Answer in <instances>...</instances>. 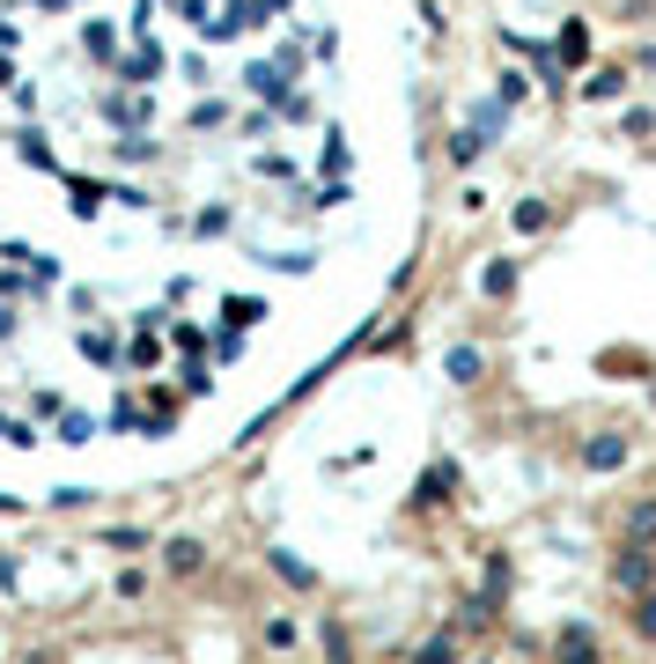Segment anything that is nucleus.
<instances>
[{
	"instance_id": "nucleus-1",
	"label": "nucleus",
	"mask_w": 656,
	"mask_h": 664,
	"mask_svg": "<svg viewBox=\"0 0 656 664\" xmlns=\"http://www.w3.org/2000/svg\"><path fill=\"white\" fill-rule=\"evenodd\" d=\"M207 568H215L207 540H193V532H171V540H163V576H177V584H199Z\"/></svg>"
},
{
	"instance_id": "nucleus-2",
	"label": "nucleus",
	"mask_w": 656,
	"mask_h": 664,
	"mask_svg": "<svg viewBox=\"0 0 656 664\" xmlns=\"http://www.w3.org/2000/svg\"><path fill=\"white\" fill-rule=\"evenodd\" d=\"M612 584L627 590V598H642V590L656 584V554H649V540H627V546H620V562H612Z\"/></svg>"
},
{
	"instance_id": "nucleus-3",
	"label": "nucleus",
	"mask_w": 656,
	"mask_h": 664,
	"mask_svg": "<svg viewBox=\"0 0 656 664\" xmlns=\"http://www.w3.org/2000/svg\"><path fill=\"white\" fill-rule=\"evenodd\" d=\"M627 81H634L627 59H612V67H583L576 97H583V104H620V97H627Z\"/></svg>"
},
{
	"instance_id": "nucleus-4",
	"label": "nucleus",
	"mask_w": 656,
	"mask_h": 664,
	"mask_svg": "<svg viewBox=\"0 0 656 664\" xmlns=\"http://www.w3.org/2000/svg\"><path fill=\"white\" fill-rule=\"evenodd\" d=\"M576 458H583V472H620L634 458V443L620 436V428H598V436H583V450H576Z\"/></svg>"
},
{
	"instance_id": "nucleus-5",
	"label": "nucleus",
	"mask_w": 656,
	"mask_h": 664,
	"mask_svg": "<svg viewBox=\"0 0 656 664\" xmlns=\"http://www.w3.org/2000/svg\"><path fill=\"white\" fill-rule=\"evenodd\" d=\"M554 664H605V650H598V628L590 620H568L554 635Z\"/></svg>"
},
{
	"instance_id": "nucleus-6",
	"label": "nucleus",
	"mask_w": 656,
	"mask_h": 664,
	"mask_svg": "<svg viewBox=\"0 0 656 664\" xmlns=\"http://www.w3.org/2000/svg\"><path fill=\"white\" fill-rule=\"evenodd\" d=\"M97 111H103V126H111V133H147V89H133V97H125V89H111Z\"/></svg>"
},
{
	"instance_id": "nucleus-7",
	"label": "nucleus",
	"mask_w": 656,
	"mask_h": 664,
	"mask_svg": "<svg viewBox=\"0 0 656 664\" xmlns=\"http://www.w3.org/2000/svg\"><path fill=\"white\" fill-rule=\"evenodd\" d=\"M111 67H119V81H133V89H147V81L163 74V45H155V37H141V45H133V52L119 45V59H111Z\"/></svg>"
},
{
	"instance_id": "nucleus-8",
	"label": "nucleus",
	"mask_w": 656,
	"mask_h": 664,
	"mask_svg": "<svg viewBox=\"0 0 656 664\" xmlns=\"http://www.w3.org/2000/svg\"><path fill=\"white\" fill-rule=\"evenodd\" d=\"M450 488H458V466L442 458V466H428L414 480V510H442V502H450Z\"/></svg>"
},
{
	"instance_id": "nucleus-9",
	"label": "nucleus",
	"mask_w": 656,
	"mask_h": 664,
	"mask_svg": "<svg viewBox=\"0 0 656 664\" xmlns=\"http://www.w3.org/2000/svg\"><path fill=\"white\" fill-rule=\"evenodd\" d=\"M81 52H89L97 67H111V59H119V23H111V15H89V23H81Z\"/></svg>"
},
{
	"instance_id": "nucleus-10",
	"label": "nucleus",
	"mask_w": 656,
	"mask_h": 664,
	"mask_svg": "<svg viewBox=\"0 0 656 664\" xmlns=\"http://www.w3.org/2000/svg\"><path fill=\"white\" fill-rule=\"evenodd\" d=\"M266 568H273L288 590H317V568L303 562V554H288V546H266Z\"/></svg>"
},
{
	"instance_id": "nucleus-11",
	"label": "nucleus",
	"mask_w": 656,
	"mask_h": 664,
	"mask_svg": "<svg viewBox=\"0 0 656 664\" xmlns=\"http://www.w3.org/2000/svg\"><path fill=\"white\" fill-rule=\"evenodd\" d=\"M243 89H251V97H259V104L273 111V104L288 97V74L273 67V59H259V67H243Z\"/></svg>"
},
{
	"instance_id": "nucleus-12",
	"label": "nucleus",
	"mask_w": 656,
	"mask_h": 664,
	"mask_svg": "<svg viewBox=\"0 0 656 664\" xmlns=\"http://www.w3.org/2000/svg\"><path fill=\"white\" fill-rule=\"evenodd\" d=\"M510 221H516V237H546V229L560 221V207H554V199H538V193H532V199H516V215H510Z\"/></svg>"
},
{
	"instance_id": "nucleus-13",
	"label": "nucleus",
	"mask_w": 656,
	"mask_h": 664,
	"mask_svg": "<svg viewBox=\"0 0 656 664\" xmlns=\"http://www.w3.org/2000/svg\"><path fill=\"white\" fill-rule=\"evenodd\" d=\"M560 67H590V23L583 15H568V23H560Z\"/></svg>"
},
{
	"instance_id": "nucleus-14",
	"label": "nucleus",
	"mask_w": 656,
	"mask_h": 664,
	"mask_svg": "<svg viewBox=\"0 0 656 664\" xmlns=\"http://www.w3.org/2000/svg\"><path fill=\"white\" fill-rule=\"evenodd\" d=\"M442 369H450V384H480V377H486V355L472 340H458L450 355H442Z\"/></svg>"
},
{
	"instance_id": "nucleus-15",
	"label": "nucleus",
	"mask_w": 656,
	"mask_h": 664,
	"mask_svg": "<svg viewBox=\"0 0 656 664\" xmlns=\"http://www.w3.org/2000/svg\"><path fill=\"white\" fill-rule=\"evenodd\" d=\"M480 295H486V303H510V295H516V259H486V266H480Z\"/></svg>"
},
{
	"instance_id": "nucleus-16",
	"label": "nucleus",
	"mask_w": 656,
	"mask_h": 664,
	"mask_svg": "<svg viewBox=\"0 0 656 664\" xmlns=\"http://www.w3.org/2000/svg\"><path fill=\"white\" fill-rule=\"evenodd\" d=\"M464 126H472V133H480V141L494 148V141H502V126H510V104H502V97H486V104H472V119H464Z\"/></svg>"
},
{
	"instance_id": "nucleus-17",
	"label": "nucleus",
	"mask_w": 656,
	"mask_h": 664,
	"mask_svg": "<svg viewBox=\"0 0 656 664\" xmlns=\"http://www.w3.org/2000/svg\"><path fill=\"white\" fill-rule=\"evenodd\" d=\"M59 177H67V193H74V215H81V221H97V207H103L111 193H103L97 177H81V171H59Z\"/></svg>"
},
{
	"instance_id": "nucleus-18",
	"label": "nucleus",
	"mask_w": 656,
	"mask_h": 664,
	"mask_svg": "<svg viewBox=\"0 0 656 664\" xmlns=\"http://www.w3.org/2000/svg\"><path fill=\"white\" fill-rule=\"evenodd\" d=\"M259 318H266V303H259V295H229V303H221V333H251Z\"/></svg>"
},
{
	"instance_id": "nucleus-19",
	"label": "nucleus",
	"mask_w": 656,
	"mask_h": 664,
	"mask_svg": "<svg viewBox=\"0 0 656 664\" xmlns=\"http://www.w3.org/2000/svg\"><path fill=\"white\" fill-rule=\"evenodd\" d=\"M15 155H23L30 171H59V155L45 148V133H37V126H23V133H15Z\"/></svg>"
},
{
	"instance_id": "nucleus-20",
	"label": "nucleus",
	"mask_w": 656,
	"mask_h": 664,
	"mask_svg": "<svg viewBox=\"0 0 656 664\" xmlns=\"http://www.w3.org/2000/svg\"><path fill=\"white\" fill-rule=\"evenodd\" d=\"M103 546H111V554H141V546H155V532H147V524H111Z\"/></svg>"
},
{
	"instance_id": "nucleus-21",
	"label": "nucleus",
	"mask_w": 656,
	"mask_h": 664,
	"mask_svg": "<svg viewBox=\"0 0 656 664\" xmlns=\"http://www.w3.org/2000/svg\"><path fill=\"white\" fill-rule=\"evenodd\" d=\"M111 155H119V163H155V155H163V141H147V133H119V141H111Z\"/></svg>"
},
{
	"instance_id": "nucleus-22",
	"label": "nucleus",
	"mask_w": 656,
	"mask_h": 664,
	"mask_svg": "<svg viewBox=\"0 0 656 664\" xmlns=\"http://www.w3.org/2000/svg\"><path fill=\"white\" fill-rule=\"evenodd\" d=\"M414 664H458V628H442V635H428L414 650Z\"/></svg>"
},
{
	"instance_id": "nucleus-23",
	"label": "nucleus",
	"mask_w": 656,
	"mask_h": 664,
	"mask_svg": "<svg viewBox=\"0 0 656 664\" xmlns=\"http://www.w3.org/2000/svg\"><path fill=\"white\" fill-rule=\"evenodd\" d=\"M480 155H486V141L472 133V126H458V133H450V163H458V171H472Z\"/></svg>"
},
{
	"instance_id": "nucleus-24",
	"label": "nucleus",
	"mask_w": 656,
	"mask_h": 664,
	"mask_svg": "<svg viewBox=\"0 0 656 664\" xmlns=\"http://www.w3.org/2000/svg\"><path fill=\"white\" fill-rule=\"evenodd\" d=\"M52 436H59V443H89V436H97V421L74 414V406H59V428H52Z\"/></svg>"
},
{
	"instance_id": "nucleus-25",
	"label": "nucleus",
	"mask_w": 656,
	"mask_h": 664,
	"mask_svg": "<svg viewBox=\"0 0 656 664\" xmlns=\"http://www.w3.org/2000/svg\"><path fill=\"white\" fill-rule=\"evenodd\" d=\"M510 598V554H486V606Z\"/></svg>"
},
{
	"instance_id": "nucleus-26",
	"label": "nucleus",
	"mask_w": 656,
	"mask_h": 664,
	"mask_svg": "<svg viewBox=\"0 0 656 664\" xmlns=\"http://www.w3.org/2000/svg\"><path fill=\"white\" fill-rule=\"evenodd\" d=\"M295 642H303L295 613H273V620H266V650H295Z\"/></svg>"
},
{
	"instance_id": "nucleus-27",
	"label": "nucleus",
	"mask_w": 656,
	"mask_h": 664,
	"mask_svg": "<svg viewBox=\"0 0 656 664\" xmlns=\"http://www.w3.org/2000/svg\"><path fill=\"white\" fill-rule=\"evenodd\" d=\"M494 97H502V104H510V111H516V104L532 97V74H524V67H510V74H502V81H494Z\"/></svg>"
},
{
	"instance_id": "nucleus-28",
	"label": "nucleus",
	"mask_w": 656,
	"mask_h": 664,
	"mask_svg": "<svg viewBox=\"0 0 656 664\" xmlns=\"http://www.w3.org/2000/svg\"><path fill=\"white\" fill-rule=\"evenodd\" d=\"M125 362H133V369H155V362H163V347H155V333H133V347H125Z\"/></svg>"
},
{
	"instance_id": "nucleus-29",
	"label": "nucleus",
	"mask_w": 656,
	"mask_h": 664,
	"mask_svg": "<svg viewBox=\"0 0 656 664\" xmlns=\"http://www.w3.org/2000/svg\"><path fill=\"white\" fill-rule=\"evenodd\" d=\"M193 237H229V207H199V215H193Z\"/></svg>"
},
{
	"instance_id": "nucleus-30",
	"label": "nucleus",
	"mask_w": 656,
	"mask_h": 664,
	"mask_svg": "<svg viewBox=\"0 0 656 664\" xmlns=\"http://www.w3.org/2000/svg\"><path fill=\"white\" fill-rule=\"evenodd\" d=\"M634 635L656 642V590H642V598H634Z\"/></svg>"
},
{
	"instance_id": "nucleus-31",
	"label": "nucleus",
	"mask_w": 656,
	"mask_h": 664,
	"mask_svg": "<svg viewBox=\"0 0 656 664\" xmlns=\"http://www.w3.org/2000/svg\"><path fill=\"white\" fill-rule=\"evenodd\" d=\"M627 540H656V502H634L627 510Z\"/></svg>"
},
{
	"instance_id": "nucleus-32",
	"label": "nucleus",
	"mask_w": 656,
	"mask_h": 664,
	"mask_svg": "<svg viewBox=\"0 0 656 664\" xmlns=\"http://www.w3.org/2000/svg\"><path fill=\"white\" fill-rule=\"evenodd\" d=\"M193 126H199V133H215V126H229V104H221V97L193 104Z\"/></svg>"
},
{
	"instance_id": "nucleus-33",
	"label": "nucleus",
	"mask_w": 656,
	"mask_h": 664,
	"mask_svg": "<svg viewBox=\"0 0 656 664\" xmlns=\"http://www.w3.org/2000/svg\"><path fill=\"white\" fill-rule=\"evenodd\" d=\"M81 355H89V362H103V369L119 362V347H111V333H81Z\"/></svg>"
},
{
	"instance_id": "nucleus-34",
	"label": "nucleus",
	"mask_w": 656,
	"mask_h": 664,
	"mask_svg": "<svg viewBox=\"0 0 656 664\" xmlns=\"http://www.w3.org/2000/svg\"><path fill=\"white\" fill-rule=\"evenodd\" d=\"M185 392H193V399L215 392V377H207V362H199V355H185Z\"/></svg>"
},
{
	"instance_id": "nucleus-35",
	"label": "nucleus",
	"mask_w": 656,
	"mask_h": 664,
	"mask_svg": "<svg viewBox=\"0 0 656 664\" xmlns=\"http://www.w3.org/2000/svg\"><path fill=\"white\" fill-rule=\"evenodd\" d=\"M273 119H288V126H310V97H295V89H288V97L273 104Z\"/></svg>"
},
{
	"instance_id": "nucleus-36",
	"label": "nucleus",
	"mask_w": 656,
	"mask_h": 664,
	"mask_svg": "<svg viewBox=\"0 0 656 664\" xmlns=\"http://www.w3.org/2000/svg\"><path fill=\"white\" fill-rule=\"evenodd\" d=\"M97 488H52V510H89Z\"/></svg>"
},
{
	"instance_id": "nucleus-37",
	"label": "nucleus",
	"mask_w": 656,
	"mask_h": 664,
	"mask_svg": "<svg viewBox=\"0 0 656 664\" xmlns=\"http://www.w3.org/2000/svg\"><path fill=\"white\" fill-rule=\"evenodd\" d=\"M273 273H310V251H266Z\"/></svg>"
},
{
	"instance_id": "nucleus-38",
	"label": "nucleus",
	"mask_w": 656,
	"mask_h": 664,
	"mask_svg": "<svg viewBox=\"0 0 656 664\" xmlns=\"http://www.w3.org/2000/svg\"><path fill=\"white\" fill-rule=\"evenodd\" d=\"M325 664H347V628L340 620H325Z\"/></svg>"
},
{
	"instance_id": "nucleus-39",
	"label": "nucleus",
	"mask_w": 656,
	"mask_h": 664,
	"mask_svg": "<svg viewBox=\"0 0 656 664\" xmlns=\"http://www.w3.org/2000/svg\"><path fill=\"white\" fill-rule=\"evenodd\" d=\"M620 126H627V141H642V133H656V111H649V104H634Z\"/></svg>"
},
{
	"instance_id": "nucleus-40",
	"label": "nucleus",
	"mask_w": 656,
	"mask_h": 664,
	"mask_svg": "<svg viewBox=\"0 0 656 664\" xmlns=\"http://www.w3.org/2000/svg\"><path fill=\"white\" fill-rule=\"evenodd\" d=\"M171 347H177V355H199V347H207V333H199V325H171Z\"/></svg>"
},
{
	"instance_id": "nucleus-41",
	"label": "nucleus",
	"mask_w": 656,
	"mask_h": 664,
	"mask_svg": "<svg viewBox=\"0 0 656 664\" xmlns=\"http://www.w3.org/2000/svg\"><path fill=\"white\" fill-rule=\"evenodd\" d=\"M325 171H332V177L347 171V133H325Z\"/></svg>"
},
{
	"instance_id": "nucleus-42",
	"label": "nucleus",
	"mask_w": 656,
	"mask_h": 664,
	"mask_svg": "<svg viewBox=\"0 0 656 664\" xmlns=\"http://www.w3.org/2000/svg\"><path fill=\"white\" fill-rule=\"evenodd\" d=\"M0 436L15 443V450H30V443H37V428H30V421H0Z\"/></svg>"
},
{
	"instance_id": "nucleus-43",
	"label": "nucleus",
	"mask_w": 656,
	"mask_h": 664,
	"mask_svg": "<svg viewBox=\"0 0 656 664\" xmlns=\"http://www.w3.org/2000/svg\"><path fill=\"white\" fill-rule=\"evenodd\" d=\"M111 590H119V598H141L147 576H141V568H119V584H111Z\"/></svg>"
},
{
	"instance_id": "nucleus-44",
	"label": "nucleus",
	"mask_w": 656,
	"mask_h": 664,
	"mask_svg": "<svg viewBox=\"0 0 656 664\" xmlns=\"http://www.w3.org/2000/svg\"><path fill=\"white\" fill-rule=\"evenodd\" d=\"M634 74H656V45H634V59H627Z\"/></svg>"
},
{
	"instance_id": "nucleus-45",
	"label": "nucleus",
	"mask_w": 656,
	"mask_h": 664,
	"mask_svg": "<svg viewBox=\"0 0 656 664\" xmlns=\"http://www.w3.org/2000/svg\"><path fill=\"white\" fill-rule=\"evenodd\" d=\"M0 340H15V303H0Z\"/></svg>"
},
{
	"instance_id": "nucleus-46",
	"label": "nucleus",
	"mask_w": 656,
	"mask_h": 664,
	"mask_svg": "<svg viewBox=\"0 0 656 664\" xmlns=\"http://www.w3.org/2000/svg\"><path fill=\"white\" fill-rule=\"evenodd\" d=\"M0 89H15V52H8V59H0Z\"/></svg>"
},
{
	"instance_id": "nucleus-47",
	"label": "nucleus",
	"mask_w": 656,
	"mask_h": 664,
	"mask_svg": "<svg viewBox=\"0 0 656 664\" xmlns=\"http://www.w3.org/2000/svg\"><path fill=\"white\" fill-rule=\"evenodd\" d=\"M0 45H8V52H15V23H8V15H0Z\"/></svg>"
},
{
	"instance_id": "nucleus-48",
	"label": "nucleus",
	"mask_w": 656,
	"mask_h": 664,
	"mask_svg": "<svg viewBox=\"0 0 656 664\" xmlns=\"http://www.w3.org/2000/svg\"><path fill=\"white\" fill-rule=\"evenodd\" d=\"M37 8H45V15H59V8H74V0H37Z\"/></svg>"
},
{
	"instance_id": "nucleus-49",
	"label": "nucleus",
	"mask_w": 656,
	"mask_h": 664,
	"mask_svg": "<svg viewBox=\"0 0 656 664\" xmlns=\"http://www.w3.org/2000/svg\"><path fill=\"white\" fill-rule=\"evenodd\" d=\"M480 664H486V657H480Z\"/></svg>"
}]
</instances>
